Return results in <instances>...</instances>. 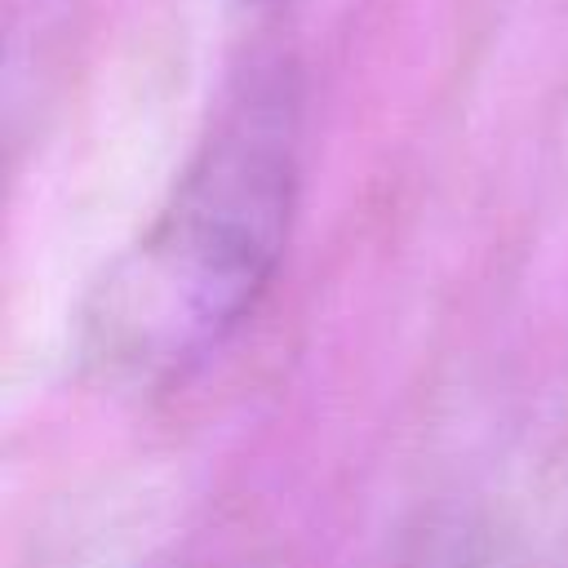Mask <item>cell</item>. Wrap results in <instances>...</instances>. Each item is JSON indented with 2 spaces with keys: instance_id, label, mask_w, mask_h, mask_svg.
Here are the masks:
<instances>
[{
  "instance_id": "cell-2",
  "label": "cell",
  "mask_w": 568,
  "mask_h": 568,
  "mask_svg": "<svg viewBox=\"0 0 568 568\" xmlns=\"http://www.w3.org/2000/svg\"><path fill=\"white\" fill-rule=\"evenodd\" d=\"M417 568H515V564L484 532H457V537L439 541Z\"/></svg>"
},
{
  "instance_id": "cell-1",
  "label": "cell",
  "mask_w": 568,
  "mask_h": 568,
  "mask_svg": "<svg viewBox=\"0 0 568 568\" xmlns=\"http://www.w3.org/2000/svg\"><path fill=\"white\" fill-rule=\"evenodd\" d=\"M297 191V111L253 80L213 124L160 217L84 311V355L120 382H173L209 359L266 293Z\"/></svg>"
}]
</instances>
